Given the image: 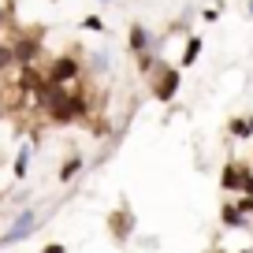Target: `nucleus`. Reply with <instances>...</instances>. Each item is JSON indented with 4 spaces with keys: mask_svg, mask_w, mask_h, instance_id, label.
Returning <instances> with one entry per match:
<instances>
[{
    "mask_svg": "<svg viewBox=\"0 0 253 253\" xmlns=\"http://www.w3.org/2000/svg\"><path fill=\"white\" fill-rule=\"evenodd\" d=\"M82 71H86V63L79 56H56L45 71V82H52V86H79Z\"/></svg>",
    "mask_w": 253,
    "mask_h": 253,
    "instance_id": "f257e3e1",
    "label": "nucleus"
},
{
    "mask_svg": "<svg viewBox=\"0 0 253 253\" xmlns=\"http://www.w3.org/2000/svg\"><path fill=\"white\" fill-rule=\"evenodd\" d=\"M220 186L227 190V194H242V198H253V168L246 164H223L220 171Z\"/></svg>",
    "mask_w": 253,
    "mask_h": 253,
    "instance_id": "f03ea898",
    "label": "nucleus"
},
{
    "mask_svg": "<svg viewBox=\"0 0 253 253\" xmlns=\"http://www.w3.org/2000/svg\"><path fill=\"white\" fill-rule=\"evenodd\" d=\"M149 79H153V97H157V101H171V97L179 93V82H182L179 67H171V63H160Z\"/></svg>",
    "mask_w": 253,
    "mask_h": 253,
    "instance_id": "7ed1b4c3",
    "label": "nucleus"
},
{
    "mask_svg": "<svg viewBox=\"0 0 253 253\" xmlns=\"http://www.w3.org/2000/svg\"><path fill=\"white\" fill-rule=\"evenodd\" d=\"M34 231H38V209H23V212L11 220V227L0 235V246H15V242H23V238H30Z\"/></svg>",
    "mask_w": 253,
    "mask_h": 253,
    "instance_id": "20e7f679",
    "label": "nucleus"
},
{
    "mask_svg": "<svg viewBox=\"0 0 253 253\" xmlns=\"http://www.w3.org/2000/svg\"><path fill=\"white\" fill-rule=\"evenodd\" d=\"M11 52H15L19 67H34V63H38V52H41V34H23L19 41H11Z\"/></svg>",
    "mask_w": 253,
    "mask_h": 253,
    "instance_id": "39448f33",
    "label": "nucleus"
},
{
    "mask_svg": "<svg viewBox=\"0 0 253 253\" xmlns=\"http://www.w3.org/2000/svg\"><path fill=\"white\" fill-rule=\"evenodd\" d=\"M126 48L134 56H145V52H157V38H153V30L149 26H142V23H134L130 30H126Z\"/></svg>",
    "mask_w": 253,
    "mask_h": 253,
    "instance_id": "423d86ee",
    "label": "nucleus"
},
{
    "mask_svg": "<svg viewBox=\"0 0 253 253\" xmlns=\"http://www.w3.org/2000/svg\"><path fill=\"white\" fill-rule=\"evenodd\" d=\"M134 227H138V220H134V212H130V209H116V212L108 216V231H112V238H116V242H126V238L134 235Z\"/></svg>",
    "mask_w": 253,
    "mask_h": 253,
    "instance_id": "0eeeda50",
    "label": "nucleus"
},
{
    "mask_svg": "<svg viewBox=\"0 0 253 253\" xmlns=\"http://www.w3.org/2000/svg\"><path fill=\"white\" fill-rule=\"evenodd\" d=\"M220 223H223V227H231V231H253L250 227V216L238 209V201H227V205L220 209Z\"/></svg>",
    "mask_w": 253,
    "mask_h": 253,
    "instance_id": "6e6552de",
    "label": "nucleus"
},
{
    "mask_svg": "<svg viewBox=\"0 0 253 253\" xmlns=\"http://www.w3.org/2000/svg\"><path fill=\"white\" fill-rule=\"evenodd\" d=\"M86 168V160H82V153H71V157L63 160V168H60V182H71L75 175Z\"/></svg>",
    "mask_w": 253,
    "mask_h": 253,
    "instance_id": "1a4fd4ad",
    "label": "nucleus"
},
{
    "mask_svg": "<svg viewBox=\"0 0 253 253\" xmlns=\"http://www.w3.org/2000/svg\"><path fill=\"white\" fill-rule=\"evenodd\" d=\"M30 157H34V149H30V142L26 145H19V153H15V179H26V171H30Z\"/></svg>",
    "mask_w": 253,
    "mask_h": 253,
    "instance_id": "9d476101",
    "label": "nucleus"
},
{
    "mask_svg": "<svg viewBox=\"0 0 253 253\" xmlns=\"http://www.w3.org/2000/svg\"><path fill=\"white\" fill-rule=\"evenodd\" d=\"M198 56H201V38L198 34H194V38H186V48H182V67H194V63H198Z\"/></svg>",
    "mask_w": 253,
    "mask_h": 253,
    "instance_id": "9b49d317",
    "label": "nucleus"
},
{
    "mask_svg": "<svg viewBox=\"0 0 253 253\" xmlns=\"http://www.w3.org/2000/svg\"><path fill=\"white\" fill-rule=\"evenodd\" d=\"M108 67H112V56L108 52H93V56H89V63H86L89 75H108Z\"/></svg>",
    "mask_w": 253,
    "mask_h": 253,
    "instance_id": "f8f14e48",
    "label": "nucleus"
},
{
    "mask_svg": "<svg viewBox=\"0 0 253 253\" xmlns=\"http://www.w3.org/2000/svg\"><path fill=\"white\" fill-rule=\"evenodd\" d=\"M8 67H15V52H11V45H0V75Z\"/></svg>",
    "mask_w": 253,
    "mask_h": 253,
    "instance_id": "ddd939ff",
    "label": "nucleus"
},
{
    "mask_svg": "<svg viewBox=\"0 0 253 253\" xmlns=\"http://www.w3.org/2000/svg\"><path fill=\"white\" fill-rule=\"evenodd\" d=\"M231 134H235V138H250V126H246V119H231Z\"/></svg>",
    "mask_w": 253,
    "mask_h": 253,
    "instance_id": "4468645a",
    "label": "nucleus"
},
{
    "mask_svg": "<svg viewBox=\"0 0 253 253\" xmlns=\"http://www.w3.org/2000/svg\"><path fill=\"white\" fill-rule=\"evenodd\" d=\"M82 26H86V30H97V34H104V23H101V15H86V19H82Z\"/></svg>",
    "mask_w": 253,
    "mask_h": 253,
    "instance_id": "2eb2a0df",
    "label": "nucleus"
},
{
    "mask_svg": "<svg viewBox=\"0 0 253 253\" xmlns=\"http://www.w3.org/2000/svg\"><path fill=\"white\" fill-rule=\"evenodd\" d=\"M8 19H11V0H0V30L8 26Z\"/></svg>",
    "mask_w": 253,
    "mask_h": 253,
    "instance_id": "dca6fc26",
    "label": "nucleus"
},
{
    "mask_svg": "<svg viewBox=\"0 0 253 253\" xmlns=\"http://www.w3.org/2000/svg\"><path fill=\"white\" fill-rule=\"evenodd\" d=\"M238 209H242L246 216H253V198H238Z\"/></svg>",
    "mask_w": 253,
    "mask_h": 253,
    "instance_id": "f3484780",
    "label": "nucleus"
},
{
    "mask_svg": "<svg viewBox=\"0 0 253 253\" xmlns=\"http://www.w3.org/2000/svg\"><path fill=\"white\" fill-rule=\"evenodd\" d=\"M41 253H67V250H63L60 242H48V246H45V250H41Z\"/></svg>",
    "mask_w": 253,
    "mask_h": 253,
    "instance_id": "a211bd4d",
    "label": "nucleus"
},
{
    "mask_svg": "<svg viewBox=\"0 0 253 253\" xmlns=\"http://www.w3.org/2000/svg\"><path fill=\"white\" fill-rule=\"evenodd\" d=\"M4 108H8V104H4V93H0V116H4Z\"/></svg>",
    "mask_w": 253,
    "mask_h": 253,
    "instance_id": "6ab92c4d",
    "label": "nucleus"
},
{
    "mask_svg": "<svg viewBox=\"0 0 253 253\" xmlns=\"http://www.w3.org/2000/svg\"><path fill=\"white\" fill-rule=\"evenodd\" d=\"M250 15H253V0H250Z\"/></svg>",
    "mask_w": 253,
    "mask_h": 253,
    "instance_id": "aec40b11",
    "label": "nucleus"
},
{
    "mask_svg": "<svg viewBox=\"0 0 253 253\" xmlns=\"http://www.w3.org/2000/svg\"><path fill=\"white\" fill-rule=\"evenodd\" d=\"M101 4H112V0H101Z\"/></svg>",
    "mask_w": 253,
    "mask_h": 253,
    "instance_id": "412c9836",
    "label": "nucleus"
}]
</instances>
